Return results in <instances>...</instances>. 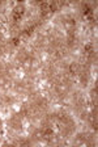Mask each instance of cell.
Instances as JSON below:
<instances>
[{"instance_id":"cell-1","label":"cell","mask_w":98,"mask_h":147,"mask_svg":"<svg viewBox=\"0 0 98 147\" xmlns=\"http://www.w3.org/2000/svg\"><path fill=\"white\" fill-rule=\"evenodd\" d=\"M24 13V8H17L16 11H15V13H13V17H15V20H19L20 19V16Z\"/></svg>"}]
</instances>
